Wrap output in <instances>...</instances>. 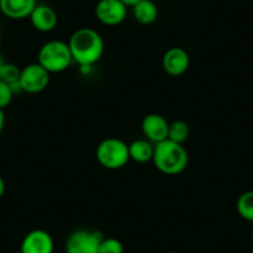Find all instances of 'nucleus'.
Instances as JSON below:
<instances>
[{
    "label": "nucleus",
    "mask_w": 253,
    "mask_h": 253,
    "mask_svg": "<svg viewBox=\"0 0 253 253\" xmlns=\"http://www.w3.org/2000/svg\"><path fill=\"white\" fill-rule=\"evenodd\" d=\"M50 72L46 71L39 62L30 63L21 69L19 86L20 91L35 94L45 91L50 84Z\"/></svg>",
    "instance_id": "nucleus-6"
},
{
    "label": "nucleus",
    "mask_w": 253,
    "mask_h": 253,
    "mask_svg": "<svg viewBox=\"0 0 253 253\" xmlns=\"http://www.w3.org/2000/svg\"><path fill=\"white\" fill-rule=\"evenodd\" d=\"M128 150H129L130 160L140 164L153 160L154 155V147L148 139L133 140L130 144H128Z\"/></svg>",
    "instance_id": "nucleus-14"
},
{
    "label": "nucleus",
    "mask_w": 253,
    "mask_h": 253,
    "mask_svg": "<svg viewBox=\"0 0 253 253\" xmlns=\"http://www.w3.org/2000/svg\"><path fill=\"white\" fill-rule=\"evenodd\" d=\"M104 235L101 231L80 228L67 237L66 253H98Z\"/></svg>",
    "instance_id": "nucleus-5"
},
{
    "label": "nucleus",
    "mask_w": 253,
    "mask_h": 253,
    "mask_svg": "<svg viewBox=\"0 0 253 253\" xmlns=\"http://www.w3.org/2000/svg\"><path fill=\"white\" fill-rule=\"evenodd\" d=\"M20 74L21 69H19L15 63L4 62L3 67H1V71H0V80L10 84L14 92L20 91V86H19Z\"/></svg>",
    "instance_id": "nucleus-17"
},
{
    "label": "nucleus",
    "mask_w": 253,
    "mask_h": 253,
    "mask_svg": "<svg viewBox=\"0 0 253 253\" xmlns=\"http://www.w3.org/2000/svg\"><path fill=\"white\" fill-rule=\"evenodd\" d=\"M98 253H124V246L118 238L104 237L99 245Z\"/></svg>",
    "instance_id": "nucleus-18"
},
{
    "label": "nucleus",
    "mask_w": 253,
    "mask_h": 253,
    "mask_svg": "<svg viewBox=\"0 0 253 253\" xmlns=\"http://www.w3.org/2000/svg\"><path fill=\"white\" fill-rule=\"evenodd\" d=\"M162 65L169 76H182L190 66V56L182 47H171L163 56Z\"/></svg>",
    "instance_id": "nucleus-9"
},
{
    "label": "nucleus",
    "mask_w": 253,
    "mask_h": 253,
    "mask_svg": "<svg viewBox=\"0 0 253 253\" xmlns=\"http://www.w3.org/2000/svg\"><path fill=\"white\" fill-rule=\"evenodd\" d=\"M126 8L128 6L121 0H99L94 9V14L103 25L116 26L126 20Z\"/></svg>",
    "instance_id": "nucleus-7"
},
{
    "label": "nucleus",
    "mask_w": 253,
    "mask_h": 253,
    "mask_svg": "<svg viewBox=\"0 0 253 253\" xmlns=\"http://www.w3.org/2000/svg\"><path fill=\"white\" fill-rule=\"evenodd\" d=\"M121 1H122V3L126 4V6H134L135 4L139 3L140 0H121Z\"/></svg>",
    "instance_id": "nucleus-22"
},
{
    "label": "nucleus",
    "mask_w": 253,
    "mask_h": 253,
    "mask_svg": "<svg viewBox=\"0 0 253 253\" xmlns=\"http://www.w3.org/2000/svg\"><path fill=\"white\" fill-rule=\"evenodd\" d=\"M236 210L243 220L253 222V190L246 191L238 196Z\"/></svg>",
    "instance_id": "nucleus-16"
},
{
    "label": "nucleus",
    "mask_w": 253,
    "mask_h": 253,
    "mask_svg": "<svg viewBox=\"0 0 253 253\" xmlns=\"http://www.w3.org/2000/svg\"><path fill=\"white\" fill-rule=\"evenodd\" d=\"M169 122L165 117L158 113H149L143 118L142 130L149 142L158 143L168 139L169 133Z\"/></svg>",
    "instance_id": "nucleus-10"
},
{
    "label": "nucleus",
    "mask_w": 253,
    "mask_h": 253,
    "mask_svg": "<svg viewBox=\"0 0 253 253\" xmlns=\"http://www.w3.org/2000/svg\"><path fill=\"white\" fill-rule=\"evenodd\" d=\"M4 126H5V113L4 109H0V134L3 133Z\"/></svg>",
    "instance_id": "nucleus-20"
},
{
    "label": "nucleus",
    "mask_w": 253,
    "mask_h": 253,
    "mask_svg": "<svg viewBox=\"0 0 253 253\" xmlns=\"http://www.w3.org/2000/svg\"><path fill=\"white\" fill-rule=\"evenodd\" d=\"M14 93L15 92L13 91L10 84L0 80V109H5L6 107L10 106Z\"/></svg>",
    "instance_id": "nucleus-19"
},
{
    "label": "nucleus",
    "mask_w": 253,
    "mask_h": 253,
    "mask_svg": "<svg viewBox=\"0 0 253 253\" xmlns=\"http://www.w3.org/2000/svg\"><path fill=\"white\" fill-rule=\"evenodd\" d=\"M1 43H3V38H1V35H0V46H1Z\"/></svg>",
    "instance_id": "nucleus-25"
},
{
    "label": "nucleus",
    "mask_w": 253,
    "mask_h": 253,
    "mask_svg": "<svg viewBox=\"0 0 253 253\" xmlns=\"http://www.w3.org/2000/svg\"><path fill=\"white\" fill-rule=\"evenodd\" d=\"M206 253H209V252H206Z\"/></svg>",
    "instance_id": "nucleus-28"
},
{
    "label": "nucleus",
    "mask_w": 253,
    "mask_h": 253,
    "mask_svg": "<svg viewBox=\"0 0 253 253\" xmlns=\"http://www.w3.org/2000/svg\"><path fill=\"white\" fill-rule=\"evenodd\" d=\"M153 163L163 174L177 175L187 168L189 154L182 144L165 139L154 145Z\"/></svg>",
    "instance_id": "nucleus-2"
},
{
    "label": "nucleus",
    "mask_w": 253,
    "mask_h": 253,
    "mask_svg": "<svg viewBox=\"0 0 253 253\" xmlns=\"http://www.w3.org/2000/svg\"><path fill=\"white\" fill-rule=\"evenodd\" d=\"M55 243L47 231L33 230L26 233L20 245L21 253H53Z\"/></svg>",
    "instance_id": "nucleus-8"
},
{
    "label": "nucleus",
    "mask_w": 253,
    "mask_h": 253,
    "mask_svg": "<svg viewBox=\"0 0 253 253\" xmlns=\"http://www.w3.org/2000/svg\"><path fill=\"white\" fill-rule=\"evenodd\" d=\"M96 158L97 162L106 169H122L130 160L128 144L118 138H107L97 147Z\"/></svg>",
    "instance_id": "nucleus-4"
},
{
    "label": "nucleus",
    "mask_w": 253,
    "mask_h": 253,
    "mask_svg": "<svg viewBox=\"0 0 253 253\" xmlns=\"http://www.w3.org/2000/svg\"><path fill=\"white\" fill-rule=\"evenodd\" d=\"M36 5V0H0V11L6 18L21 20L29 18Z\"/></svg>",
    "instance_id": "nucleus-12"
},
{
    "label": "nucleus",
    "mask_w": 253,
    "mask_h": 253,
    "mask_svg": "<svg viewBox=\"0 0 253 253\" xmlns=\"http://www.w3.org/2000/svg\"><path fill=\"white\" fill-rule=\"evenodd\" d=\"M5 181H4V179L1 176H0V199L3 198L4 194H5Z\"/></svg>",
    "instance_id": "nucleus-21"
},
{
    "label": "nucleus",
    "mask_w": 253,
    "mask_h": 253,
    "mask_svg": "<svg viewBox=\"0 0 253 253\" xmlns=\"http://www.w3.org/2000/svg\"><path fill=\"white\" fill-rule=\"evenodd\" d=\"M190 135V126L182 119L171 122L169 124V133H168V139L172 140L179 144H184Z\"/></svg>",
    "instance_id": "nucleus-15"
},
{
    "label": "nucleus",
    "mask_w": 253,
    "mask_h": 253,
    "mask_svg": "<svg viewBox=\"0 0 253 253\" xmlns=\"http://www.w3.org/2000/svg\"><path fill=\"white\" fill-rule=\"evenodd\" d=\"M132 9L134 19L142 25H150L158 19V6L153 0H140Z\"/></svg>",
    "instance_id": "nucleus-13"
},
{
    "label": "nucleus",
    "mask_w": 253,
    "mask_h": 253,
    "mask_svg": "<svg viewBox=\"0 0 253 253\" xmlns=\"http://www.w3.org/2000/svg\"><path fill=\"white\" fill-rule=\"evenodd\" d=\"M162 253H177V252H174V251H165V252H162Z\"/></svg>",
    "instance_id": "nucleus-24"
},
{
    "label": "nucleus",
    "mask_w": 253,
    "mask_h": 253,
    "mask_svg": "<svg viewBox=\"0 0 253 253\" xmlns=\"http://www.w3.org/2000/svg\"><path fill=\"white\" fill-rule=\"evenodd\" d=\"M38 62L50 74L66 71L74 62L69 42L51 40L43 43L38 53Z\"/></svg>",
    "instance_id": "nucleus-3"
},
{
    "label": "nucleus",
    "mask_w": 253,
    "mask_h": 253,
    "mask_svg": "<svg viewBox=\"0 0 253 253\" xmlns=\"http://www.w3.org/2000/svg\"><path fill=\"white\" fill-rule=\"evenodd\" d=\"M252 241H253V230H252Z\"/></svg>",
    "instance_id": "nucleus-26"
},
{
    "label": "nucleus",
    "mask_w": 253,
    "mask_h": 253,
    "mask_svg": "<svg viewBox=\"0 0 253 253\" xmlns=\"http://www.w3.org/2000/svg\"><path fill=\"white\" fill-rule=\"evenodd\" d=\"M29 18L34 28L41 33H50L58 23L57 13L45 4H38Z\"/></svg>",
    "instance_id": "nucleus-11"
},
{
    "label": "nucleus",
    "mask_w": 253,
    "mask_h": 253,
    "mask_svg": "<svg viewBox=\"0 0 253 253\" xmlns=\"http://www.w3.org/2000/svg\"><path fill=\"white\" fill-rule=\"evenodd\" d=\"M13 253H21V252H20V251H19V252H13Z\"/></svg>",
    "instance_id": "nucleus-27"
},
{
    "label": "nucleus",
    "mask_w": 253,
    "mask_h": 253,
    "mask_svg": "<svg viewBox=\"0 0 253 253\" xmlns=\"http://www.w3.org/2000/svg\"><path fill=\"white\" fill-rule=\"evenodd\" d=\"M74 62L81 67H92L98 62L104 52V41L101 34L91 28H81L75 31L69 41Z\"/></svg>",
    "instance_id": "nucleus-1"
},
{
    "label": "nucleus",
    "mask_w": 253,
    "mask_h": 253,
    "mask_svg": "<svg viewBox=\"0 0 253 253\" xmlns=\"http://www.w3.org/2000/svg\"><path fill=\"white\" fill-rule=\"evenodd\" d=\"M3 65H4V60H3V57H1V55H0V71H1V67H3Z\"/></svg>",
    "instance_id": "nucleus-23"
}]
</instances>
